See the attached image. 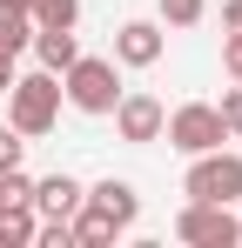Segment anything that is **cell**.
Here are the masks:
<instances>
[{"mask_svg": "<svg viewBox=\"0 0 242 248\" xmlns=\"http://www.w3.org/2000/svg\"><path fill=\"white\" fill-rule=\"evenodd\" d=\"M236 208H242V202H236Z\"/></svg>", "mask_w": 242, "mask_h": 248, "instance_id": "23", "label": "cell"}, {"mask_svg": "<svg viewBox=\"0 0 242 248\" xmlns=\"http://www.w3.org/2000/svg\"><path fill=\"white\" fill-rule=\"evenodd\" d=\"M161 47H168V34H161L155 20H128V27L115 34V61L121 67H155Z\"/></svg>", "mask_w": 242, "mask_h": 248, "instance_id": "7", "label": "cell"}, {"mask_svg": "<svg viewBox=\"0 0 242 248\" xmlns=\"http://www.w3.org/2000/svg\"><path fill=\"white\" fill-rule=\"evenodd\" d=\"M20 148H27V134L20 127H0V168H20Z\"/></svg>", "mask_w": 242, "mask_h": 248, "instance_id": "18", "label": "cell"}, {"mask_svg": "<svg viewBox=\"0 0 242 248\" xmlns=\"http://www.w3.org/2000/svg\"><path fill=\"white\" fill-rule=\"evenodd\" d=\"M222 27H229V34H242V0H229V7H222Z\"/></svg>", "mask_w": 242, "mask_h": 248, "instance_id": "20", "label": "cell"}, {"mask_svg": "<svg viewBox=\"0 0 242 248\" xmlns=\"http://www.w3.org/2000/svg\"><path fill=\"white\" fill-rule=\"evenodd\" d=\"M68 235H74L81 248H108V242H115V235H121V228H115V221H108V215H101V208H87V202H81L74 215H68Z\"/></svg>", "mask_w": 242, "mask_h": 248, "instance_id": "11", "label": "cell"}, {"mask_svg": "<svg viewBox=\"0 0 242 248\" xmlns=\"http://www.w3.org/2000/svg\"><path fill=\"white\" fill-rule=\"evenodd\" d=\"M14 202H34V181L20 168H0V208H14Z\"/></svg>", "mask_w": 242, "mask_h": 248, "instance_id": "16", "label": "cell"}, {"mask_svg": "<svg viewBox=\"0 0 242 248\" xmlns=\"http://www.w3.org/2000/svg\"><path fill=\"white\" fill-rule=\"evenodd\" d=\"M61 121V74H14V87H7V127H20L27 141L34 134H47V127Z\"/></svg>", "mask_w": 242, "mask_h": 248, "instance_id": "1", "label": "cell"}, {"mask_svg": "<svg viewBox=\"0 0 242 248\" xmlns=\"http://www.w3.org/2000/svg\"><path fill=\"white\" fill-rule=\"evenodd\" d=\"M175 235L189 248H236L242 242V215L229 202H189L175 215Z\"/></svg>", "mask_w": 242, "mask_h": 248, "instance_id": "4", "label": "cell"}, {"mask_svg": "<svg viewBox=\"0 0 242 248\" xmlns=\"http://www.w3.org/2000/svg\"><path fill=\"white\" fill-rule=\"evenodd\" d=\"M34 54H40L47 74H68L74 54H81V41H74V27H34Z\"/></svg>", "mask_w": 242, "mask_h": 248, "instance_id": "10", "label": "cell"}, {"mask_svg": "<svg viewBox=\"0 0 242 248\" xmlns=\"http://www.w3.org/2000/svg\"><path fill=\"white\" fill-rule=\"evenodd\" d=\"M34 228H40L34 202H14V208H0V248H20V242H34Z\"/></svg>", "mask_w": 242, "mask_h": 248, "instance_id": "12", "label": "cell"}, {"mask_svg": "<svg viewBox=\"0 0 242 248\" xmlns=\"http://www.w3.org/2000/svg\"><path fill=\"white\" fill-rule=\"evenodd\" d=\"M189 181H182V195L189 202H242V155H229V148H208V155H189Z\"/></svg>", "mask_w": 242, "mask_h": 248, "instance_id": "3", "label": "cell"}, {"mask_svg": "<svg viewBox=\"0 0 242 248\" xmlns=\"http://www.w3.org/2000/svg\"><path fill=\"white\" fill-rule=\"evenodd\" d=\"M27 20H34V27H74L81 0H27Z\"/></svg>", "mask_w": 242, "mask_h": 248, "instance_id": "13", "label": "cell"}, {"mask_svg": "<svg viewBox=\"0 0 242 248\" xmlns=\"http://www.w3.org/2000/svg\"><path fill=\"white\" fill-rule=\"evenodd\" d=\"M7 87H14V61L0 54V94H7Z\"/></svg>", "mask_w": 242, "mask_h": 248, "instance_id": "21", "label": "cell"}, {"mask_svg": "<svg viewBox=\"0 0 242 248\" xmlns=\"http://www.w3.org/2000/svg\"><path fill=\"white\" fill-rule=\"evenodd\" d=\"M161 134H168V148H182V155H208V148L229 141V127H222V114H215V101H189V108H175V114L161 121Z\"/></svg>", "mask_w": 242, "mask_h": 248, "instance_id": "5", "label": "cell"}, {"mask_svg": "<svg viewBox=\"0 0 242 248\" xmlns=\"http://www.w3.org/2000/svg\"><path fill=\"white\" fill-rule=\"evenodd\" d=\"M61 94L74 101L81 114H115V101H121L115 61H101V54H74V67L61 74Z\"/></svg>", "mask_w": 242, "mask_h": 248, "instance_id": "2", "label": "cell"}, {"mask_svg": "<svg viewBox=\"0 0 242 248\" xmlns=\"http://www.w3.org/2000/svg\"><path fill=\"white\" fill-rule=\"evenodd\" d=\"M81 195H87V188H81L74 174H47V181H34V215L40 221H68L81 208Z\"/></svg>", "mask_w": 242, "mask_h": 248, "instance_id": "9", "label": "cell"}, {"mask_svg": "<svg viewBox=\"0 0 242 248\" xmlns=\"http://www.w3.org/2000/svg\"><path fill=\"white\" fill-rule=\"evenodd\" d=\"M0 7H7V14H27V0H0Z\"/></svg>", "mask_w": 242, "mask_h": 248, "instance_id": "22", "label": "cell"}, {"mask_svg": "<svg viewBox=\"0 0 242 248\" xmlns=\"http://www.w3.org/2000/svg\"><path fill=\"white\" fill-rule=\"evenodd\" d=\"M27 41H34V20H27V14H7V7H0V54L14 61V54H20Z\"/></svg>", "mask_w": 242, "mask_h": 248, "instance_id": "14", "label": "cell"}, {"mask_svg": "<svg viewBox=\"0 0 242 248\" xmlns=\"http://www.w3.org/2000/svg\"><path fill=\"white\" fill-rule=\"evenodd\" d=\"M215 114H222V127H229V134H242V81L222 94V108H215Z\"/></svg>", "mask_w": 242, "mask_h": 248, "instance_id": "17", "label": "cell"}, {"mask_svg": "<svg viewBox=\"0 0 242 248\" xmlns=\"http://www.w3.org/2000/svg\"><path fill=\"white\" fill-rule=\"evenodd\" d=\"M161 121H168V108H161L155 94H121V101H115L121 141H161Z\"/></svg>", "mask_w": 242, "mask_h": 248, "instance_id": "6", "label": "cell"}, {"mask_svg": "<svg viewBox=\"0 0 242 248\" xmlns=\"http://www.w3.org/2000/svg\"><path fill=\"white\" fill-rule=\"evenodd\" d=\"M222 67H229V81H242V34H229V47H222Z\"/></svg>", "mask_w": 242, "mask_h": 248, "instance_id": "19", "label": "cell"}, {"mask_svg": "<svg viewBox=\"0 0 242 248\" xmlns=\"http://www.w3.org/2000/svg\"><path fill=\"white\" fill-rule=\"evenodd\" d=\"M81 202H87V208H101V215L115 221L121 235H128V228H135V215H141V195H135L128 181H115V174H108V181H94V188H87Z\"/></svg>", "mask_w": 242, "mask_h": 248, "instance_id": "8", "label": "cell"}, {"mask_svg": "<svg viewBox=\"0 0 242 248\" xmlns=\"http://www.w3.org/2000/svg\"><path fill=\"white\" fill-rule=\"evenodd\" d=\"M208 14V0H161V27H195Z\"/></svg>", "mask_w": 242, "mask_h": 248, "instance_id": "15", "label": "cell"}]
</instances>
